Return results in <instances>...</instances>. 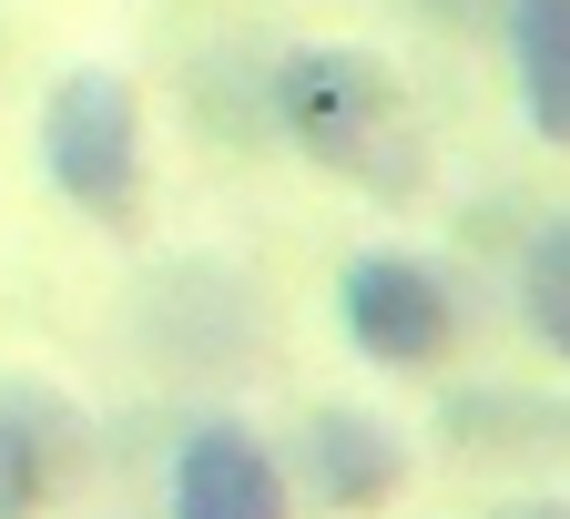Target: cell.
<instances>
[{"mask_svg": "<svg viewBox=\"0 0 570 519\" xmlns=\"http://www.w3.org/2000/svg\"><path fill=\"white\" fill-rule=\"evenodd\" d=\"M265 112L296 154L356 194H417L428 184V143H417V112H407V82L356 51V41H296L275 51L265 71Z\"/></svg>", "mask_w": 570, "mask_h": 519, "instance_id": "cell-1", "label": "cell"}, {"mask_svg": "<svg viewBox=\"0 0 570 519\" xmlns=\"http://www.w3.org/2000/svg\"><path fill=\"white\" fill-rule=\"evenodd\" d=\"M336 326L367 366H439L459 346V295H449L439 255L367 245L336 265Z\"/></svg>", "mask_w": 570, "mask_h": 519, "instance_id": "cell-3", "label": "cell"}, {"mask_svg": "<svg viewBox=\"0 0 570 519\" xmlns=\"http://www.w3.org/2000/svg\"><path fill=\"white\" fill-rule=\"evenodd\" d=\"M174 519H296V489H285L275 449L245 418H194L174 438V479H164Z\"/></svg>", "mask_w": 570, "mask_h": 519, "instance_id": "cell-4", "label": "cell"}, {"mask_svg": "<svg viewBox=\"0 0 570 519\" xmlns=\"http://www.w3.org/2000/svg\"><path fill=\"white\" fill-rule=\"evenodd\" d=\"M296 479H306L316 509L367 519V509H387V499L407 489V438H397L377 408H316L306 438H296Z\"/></svg>", "mask_w": 570, "mask_h": 519, "instance_id": "cell-6", "label": "cell"}, {"mask_svg": "<svg viewBox=\"0 0 570 519\" xmlns=\"http://www.w3.org/2000/svg\"><path fill=\"white\" fill-rule=\"evenodd\" d=\"M520 326L570 366V214H540L520 245Z\"/></svg>", "mask_w": 570, "mask_h": 519, "instance_id": "cell-8", "label": "cell"}, {"mask_svg": "<svg viewBox=\"0 0 570 519\" xmlns=\"http://www.w3.org/2000/svg\"><path fill=\"white\" fill-rule=\"evenodd\" d=\"M510 519H570V509H550V499H540V509H510Z\"/></svg>", "mask_w": 570, "mask_h": 519, "instance_id": "cell-9", "label": "cell"}, {"mask_svg": "<svg viewBox=\"0 0 570 519\" xmlns=\"http://www.w3.org/2000/svg\"><path fill=\"white\" fill-rule=\"evenodd\" d=\"M92 469V418L51 378H0V519H41Z\"/></svg>", "mask_w": 570, "mask_h": 519, "instance_id": "cell-5", "label": "cell"}, {"mask_svg": "<svg viewBox=\"0 0 570 519\" xmlns=\"http://www.w3.org/2000/svg\"><path fill=\"white\" fill-rule=\"evenodd\" d=\"M41 174L71 214H92V225H132L142 214V92L122 71L82 61L61 71L51 102H41Z\"/></svg>", "mask_w": 570, "mask_h": 519, "instance_id": "cell-2", "label": "cell"}, {"mask_svg": "<svg viewBox=\"0 0 570 519\" xmlns=\"http://www.w3.org/2000/svg\"><path fill=\"white\" fill-rule=\"evenodd\" d=\"M510 71L540 143H570V0H510Z\"/></svg>", "mask_w": 570, "mask_h": 519, "instance_id": "cell-7", "label": "cell"}]
</instances>
